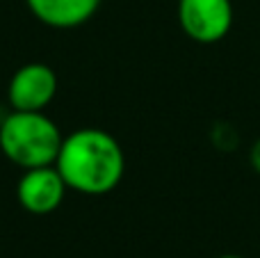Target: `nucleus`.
<instances>
[{
    "label": "nucleus",
    "mask_w": 260,
    "mask_h": 258,
    "mask_svg": "<svg viewBox=\"0 0 260 258\" xmlns=\"http://www.w3.org/2000/svg\"><path fill=\"white\" fill-rule=\"evenodd\" d=\"M67 183L55 165L25 169L16 185L18 204L32 215H48L59 208L67 195Z\"/></svg>",
    "instance_id": "obj_5"
},
{
    "label": "nucleus",
    "mask_w": 260,
    "mask_h": 258,
    "mask_svg": "<svg viewBox=\"0 0 260 258\" xmlns=\"http://www.w3.org/2000/svg\"><path fill=\"white\" fill-rule=\"evenodd\" d=\"M25 5L44 25L71 30L85 25L94 16L101 7V0H25Z\"/></svg>",
    "instance_id": "obj_6"
},
{
    "label": "nucleus",
    "mask_w": 260,
    "mask_h": 258,
    "mask_svg": "<svg viewBox=\"0 0 260 258\" xmlns=\"http://www.w3.org/2000/svg\"><path fill=\"white\" fill-rule=\"evenodd\" d=\"M57 94V76L44 62H30L12 76L7 99L12 110L18 112H41Z\"/></svg>",
    "instance_id": "obj_4"
},
{
    "label": "nucleus",
    "mask_w": 260,
    "mask_h": 258,
    "mask_svg": "<svg viewBox=\"0 0 260 258\" xmlns=\"http://www.w3.org/2000/svg\"><path fill=\"white\" fill-rule=\"evenodd\" d=\"M231 0H178V23L197 44H217L233 27Z\"/></svg>",
    "instance_id": "obj_3"
},
{
    "label": "nucleus",
    "mask_w": 260,
    "mask_h": 258,
    "mask_svg": "<svg viewBox=\"0 0 260 258\" xmlns=\"http://www.w3.org/2000/svg\"><path fill=\"white\" fill-rule=\"evenodd\" d=\"M55 167L69 190L101 197L121 183L126 155L110 133L101 128H80L62 140Z\"/></svg>",
    "instance_id": "obj_1"
},
{
    "label": "nucleus",
    "mask_w": 260,
    "mask_h": 258,
    "mask_svg": "<svg viewBox=\"0 0 260 258\" xmlns=\"http://www.w3.org/2000/svg\"><path fill=\"white\" fill-rule=\"evenodd\" d=\"M217 258H244V256H238V254H224V256H217Z\"/></svg>",
    "instance_id": "obj_8"
},
{
    "label": "nucleus",
    "mask_w": 260,
    "mask_h": 258,
    "mask_svg": "<svg viewBox=\"0 0 260 258\" xmlns=\"http://www.w3.org/2000/svg\"><path fill=\"white\" fill-rule=\"evenodd\" d=\"M249 163H251L253 172H256V174H260V137H258L256 142H253L251 151H249Z\"/></svg>",
    "instance_id": "obj_7"
},
{
    "label": "nucleus",
    "mask_w": 260,
    "mask_h": 258,
    "mask_svg": "<svg viewBox=\"0 0 260 258\" xmlns=\"http://www.w3.org/2000/svg\"><path fill=\"white\" fill-rule=\"evenodd\" d=\"M62 140L57 123L44 112L14 110L0 123V149L23 172L55 165Z\"/></svg>",
    "instance_id": "obj_2"
}]
</instances>
